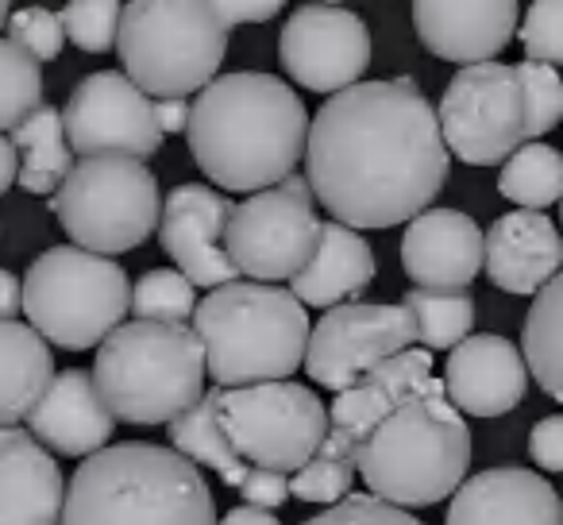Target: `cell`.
Segmentation results:
<instances>
[{
  "label": "cell",
  "mask_w": 563,
  "mask_h": 525,
  "mask_svg": "<svg viewBox=\"0 0 563 525\" xmlns=\"http://www.w3.org/2000/svg\"><path fill=\"white\" fill-rule=\"evenodd\" d=\"M306 182L347 228H394L424 212L448 182L437 109L413 78L355 81L309 120Z\"/></svg>",
  "instance_id": "cell-1"
},
{
  "label": "cell",
  "mask_w": 563,
  "mask_h": 525,
  "mask_svg": "<svg viewBox=\"0 0 563 525\" xmlns=\"http://www.w3.org/2000/svg\"><path fill=\"white\" fill-rule=\"evenodd\" d=\"M189 155L228 194H258L290 178L306 155L309 112L274 74L212 78L189 105Z\"/></svg>",
  "instance_id": "cell-2"
},
{
  "label": "cell",
  "mask_w": 563,
  "mask_h": 525,
  "mask_svg": "<svg viewBox=\"0 0 563 525\" xmlns=\"http://www.w3.org/2000/svg\"><path fill=\"white\" fill-rule=\"evenodd\" d=\"M58 525H217V502L174 448L104 445L66 483Z\"/></svg>",
  "instance_id": "cell-3"
},
{
  "label": "cell",
  "mask_w": 563,
  "mask_h": 525,
  "mask_svg": "<svg viewBox=\"0 0 563 525\" xmlns=\"http://www.w3.org/2000/svg\"><path fill=\"white\" fill-rule=\"evenodd\" d=\"M471 429L448 402L444 379L383 417L355 452V475L390 506H437L467 479Z\"/></svg>",
  "instance_id": "cell-4"
},
{
  "label": "cell",
  "mask_w": 563,
  "mask_h": 525,
  "mask_svg": "<svg viewBox=\"0 0 563 525\" xmlns=\"http://www.w3.org/2000/svg\"><path fill=\"white\" fill-rule=\"evenodd\" d=\"M309 329L306 306L290 291L266 283L217 286L194 309L205 375L220 391L290 379L306 363Z\"/></svg>",
  "instance_id": "cell-5"
},
{
  "label": "cell",
  "mask_w": 563,
  "mask_h": 525,
  "mask_svg": "<svg viewBox=\"0 0 563 525\" xmlns=\"http://www.w3.org/2000/svg\"><path fill=\"white\" fill-rule=\"evenodd\" d=\"M93 383L117 422L166 425L205 398V348L186 325L128 321L97 344Z\"/></svg>",
  "instance_id": "cell-6"
},
{
  "label": "cell",
  "mask_w": 563,
  "mask_h": 525,
  "mask_svg": "<svg viewBox=\"0 0 563 525\" xmlns=\"http://www.w3.org/2000/svg\"><path fill=\"white\" fill-rule=\"evenodd\" d=\"M232 28L209 0H128L120 12L117 55L128 81L147 97L201 94L228 55Z\"/></svg>",
  "instance_id": "cell-7"
},
{
  "label": "cell",
  "mask_w": 563,
  "mask_h": 525,
  "mask_svg": "<svg viewBox=\"0 0 563 525\" xmlns=\"http://www.w3.org/2000/svg\"><path fill=\"white\" fill-rule=\"evenodd\" d=\"M132 309V283L109 255L86 248H47L24 278V314L47 344L66 352L97 348Z\"/></svg>",
  "instance_id": "cell-8"
},
{
  "label": "cell",
  "mask_w": 563,
  "mask_h": 525,
  "mask_svg": "<svg viewBox=\"0 0 563 525\" xmlns=\"http://www.w3.org/2000/svg\"><path fill=\"white\" fill-rule=\"evenodd\" d=\"M51 212L74 248L93 255H120L147 240L163 217L158 178L147 163L128 155H93L74 163L51 197Z\"/></svg>",
  "instance_id": "cell-9"
},
{
  "label": "cell",
  "mask_w": 563,
  "mask_h": 525,
  "mask_svg": "<svg viewBox=\"0 0 563 525\" xmlns=\"http://www.w3.org/2000/svg\"><path fill=\"white\" fill-rule=\"evenodd\" d=\"M220 422L243 463L266 471H298L313 460L329 433V406L313 386L290 383H251L220 391Z\"/></svg>",
  "instance_id": "cell-10"
},
{
  "label": "cell",
  "mask_w": 563,
  "mask_h": 525,
  "mask_svg": "<svg viewBox=\"0 0 563 525\" xmlns=\"http://www.w3.org/2000/svg\"><path fill=\"white\" fill-rule=\"evenodd\" d=\"M317 236L321 220L313 189L301 174H290L235 205L224 228V251L251 283H286L313 259Z\"/></svg>",
  "instance_id": "cell-11"
},
{
  "label": "cell",
  "mask_w": 563,
  "mask_h": 525,
  "mask_svg": "<svg viewBox=\"0 0 563 525\" xmlns=\"http://www.w3.org/2000/svg\"><path fill=\"white\" fill-rule=\"evenodd\" d=\"M444 147L467 166H498L525 143V97L514 66H463L440 97Z\"/></svg>",
  "instance_id": "cell-12"
},
{
  "label": "cell",
  "mask_w": 563,
  "mask_h": 525,
  "mask_svg": "<svg viewBox=\"0 0 563 525\" xmlns=\"http://www.w3.org/2000/svg\"><path fill=\"white\" fill-rule=\"evenodd\" d=\"M63 132L81 158L128 155L143 163L163 147L155 101L120 70H97L74 86L63 109Z\"/></svg>",
  "instance_id": "cell-13"
},
{
  "label": "cell",
  "mask_w": 563,
  "mask_h": 525,
  "mask_svg": "<svg viewBox=\"0 0 563 525\" xmlns=\"http://www.w3.org/2000/svg\"><path fill=\"white\" fill-rule=\"evenodd\" d=\"M413 321L401 306H367L347 302L332 306L309 329L306 371L324 391H347L383 360L413 348Z\"/></svg>",
  "instance_id": "cell-14"
},
{
  "label": "cell",
  "mask_w": 563,
  "mask_h": 525,
  "mask_svg": "<svg viewBox=\"0 0 563 525\" xmlns=\"http://www.w3.org/2000/svg\"><path fill=\"white\" fill-rule=\"evenodd\" d=\"M278 63L290 81L313 94H340L371 66V32L363 17L340 4H301L278 35Z\"/></svg>",
  "instance_id": "cell-15"
},
{
  "label": "cell",
  "mask_w": 563,
  "mask_h": 525,
  "mask_svg": "<svg viewBox=\"0 0 563 525\" xmlns=\"http://www.w3.org/2000/svg\"><path fill=\"white\" fill-rule=\"evenodd\" d=\"M432 383H437V375H432V352H424V348H406V352L383 360L360 383H352L347 391L336 394V402L329 406V433H324L317 452L329 456V460L355 463V452L367 440V433L390 409H398L401 402L421 394Z\"/></svg>",
  "instance_id": "cell-16"
},
{
  "label": "cell",
  "mask_w": 563,
  "mask_h": 525,
  "mask_svg": "<svg viewBox=\"0 0 563 525\" xmlns=\"http://www.w3.org/2000/svg\"><path fill=\"white\" fill-rule=\"evenodd\" d=\"M232 209L235 205L224 194L197 186V182H186L166 194L163 217H158V243L194 286L217 291L240 275L224 251V228Z\"/></svg>",
  "instance_id": "cell-17"
},
{
  "label": "cell",
  "mask_w": 563,
  "mask_h": 525,
  "mask_svg": "<svg viewBox=\"0 0 563 525\" xmlns=\"http://www.w3.org/2000/svg\"><path fill=\"white\" fill-rule=\"evenodd\" d=\"M413 28L444 63H494L517 32V0H413Z\"/></svg>",
  "instance_id": "cell-18"
},
{
  "label": "cell",
  "mask_w": 563,
  "mask_h": 525,
  "mask_svg": "<svg viewBox=\"0 0 563 525\" xmlns=\"http://www.w3.org/2000/svg\"><path fill=\"white\" fill-rule=\"evenodd\" d=\"M401 267L421 291H467L483 271V228L460 209H424L401 236Z\"/></svg>",
  "instance_id": "cell-19"
},
{
  "label": "cell",
  "mask_w": 563,
  "mask_h": 525,
  "mask_svg": "<svg viewBox=\"0 0 563 525\" xmlns=\"http://www.w3.org/2000/svg\"><path fill=\"white\" fill-rule=\"evenodd\" d=\"M529 391L525 356L506 337L478 332L452 348L444 368V394L467 417H501L521 406Z\"/></svg>",
  "instance_id": "cell-20"
},
{
  "label": "cell",
  "mask_w": 563,
  "mask_h": 525,
  "mask_svg": "<svg viewBox=\"0 0 563 525\" xmlns=\"http://www.w3.org/2000/svg\"><path fill=\"white\" fill-rule=\"evenodd\" d=\"M483 271L506 294H540L563 271V236L544 212H506L483 232Z\"/></svg>",
  "instance_id": "cell-21"
},
{
  "label": "cell",
  "mask_w": 563,
  "mask_h": 525,
  "mask_svg": "<svg viewBox=\"0 0 563 525\" xmlns=\"http://www.w3.org/2000/svg\"><path fill=\"white\" fill-rule=\"evenodd\" d=\"M448 525H563V502L537 471L490 468L455 486Z\"/></svg>",
  "instance_id": "cell-22"
},
{
  "label": "cell",
  "mask_w": 563,
  "mask_h": 525,
  "mask_svg": "<svg viewBox=\"0 0 563 525\" xmlns=\"http://www.w3.org/2000/svg\"><path fill=\"white\" fill-rule=\"evenodd\" d=\"M32 437L40 440L47 452L58 456H93L112 440L117 417L97 394V383L89 371L70 368L58 371L43 398L27 414Z\"/></svg>",
  "instance_id": "cell-23"
},
{
  "label": "cell",
  "mask_w": 563,
  "mask_h": 525,
  "mask_svg": "<svg viewBox=\"0 0 563 525\" xmlns=\"http://www.w3.org/2000/svg\"><path fill=\"white\" fill-rule=\"evenodd\" d=\"M375 283V251L355 228L340 220H321L313 259L290 278V294L301 306L332 309L347 298H360Z\"/></svg>",
  "instance_id": "cell-24"
},
{
  "label": "cell",
  "mask_w": 563,
  "mask_h": 525,
  "mask_svg": "<svg viewBox=\"0 0 563 525\" xmlns=\"http://www.w3.org/2000/svg\"><path fill=\"white\" fill-rule=\"evenodd\" d=\"M66 483L55 456L16 429L0 448V525H58Z\"/></svg>",
  "instance_id": "cell-25"
},
{
  "label": "cell",
  "mask_w": 563,
  "mask_h": 525,
  "mask_svg": "<svg viewBox=\"0 0 563 525\" xmlns=\"http://www.w3.org/2000/svg\"><path fill=\"white\" fill-rule=\"evenodd\" d=\"M55 379L47 340L24 321H0V425H16L32 414Z\"/></svg>",
  "instance_id": "cell-26"
},
{
  "label": "cell",
  "mask_w": 563,
  "mask_h": 525,
  "mask_svg": "<svg viewBox=\"0 0 563 525\" xmlns=\"http://www.w3.org/2000/svg\"><path fill=\"white\" fill-rule=\"evenodd\" d=\"M12 147L20 155L16 182L27 194H55L74 171V151L63 132V112L55 105H40L20 128H12Z\"/></svg>",
  "instance_id": "cell-27"
},
{
  "label": "cell",
  "mask_w": 563,
  "mask_h": 525,
  "mask_svg": "<svg viewBox=\"0 0 563 525\" xmlns=\"http://www.w3.org/2000/svg\"><path fill=\"white\" fill-rule=\"evenodd\" d=\"M170 440H174V452H181L189 463H197V468L217 471L228 486H240L243 475H247V463H243V456L232 448L224 422H220L217 391L205 394V398L197 402V406H189L181 417H174Z\"/></svg>",
  "instance_id": "cell-28"
},
{
  "label": "cell",
  "mask_w": 563,
  "mask_h": 525,
  "mask_svg": "<svg viewBox=\"0 0 563 525\" xmlns=\"http://www.w3.org/2000/svg\"><path fill=\"white\" fill-rule=\"evenodd\" d=\"M525 368L548 398L563 402V271L532 298L521 329Z\"/></svg>",
  "instance_id": "cell-29"
},
{
  "label": "cell",
  "mask_w": 563,
  "mask_h": 525,
  "mask_svg": "<svg viewBox=\"0 0 563 525\" xmlns=\"http://www.w3.org/2000/svg\"><path fill=\"white\" fill-rule=\"evenodd\" d=\"M401 309L413 321V337L424 344V352H444L475 329V298L467 291H413L401 298Z\"/></svg>",
  "instance_id": "cell-30"
},
{
  "label": "cell",
  "mask_w": 563,
  "mask_h": 525,
  "mask_svg": "<svg viewBox=\"0 0 563 525\" xmlns=\"http://www.w3.org/2000/svg\"><path fill=\"white\" fill-rule=\"evenodd\" d=\"M498 194L521 209L544 212L548 205L563 201V155L548 143H521L501 163Z\"/></svg>",
  "instance_id": "cell-31"
},
{
  "label": "cell",
  "mask_w": 563,
  "mask_h": 525,
  "mask_svg": "<svg viewBox=\"0 0 563 525\" xmlns=\"http://www.w3.org/2000/svg\"><path fill=\"white\" fill-rule=\"evenodd\" d=\"M43 105V63L0 40V132L20 128Z\"/></svg>",
  "instance_id": "cell-32"
},
{
  "label": "cell",
  "mask_w": 563,
  "mask_h": 525,
  "mask_svg": "<svg viewBox=\"0 0 563 525\" xmlns=\"http://www.w3.org/2000/svg\"><path fill=\"white\" fill-rule=\"evenodd\" d=\"M197 309V286L181 271H147L132 286V314L135 321H163V325H186Z\"/></svg>",
  "instance_id": "cell-33"
},
{
  "label": "cell",
  "mask_w": 563,
  "mask_h": 525,
  "mask_svg": "<svg viewBox=\"0 0 563 525\" xmlns=\"http://www.w3.org/2000/svg\"><path fill=\"white\" fill-rule=\"evenodd\" d=\"M514 70L525 97V143H537L563 120V78L555 74V66L529 63V58Z\"/></svg>",
  "instance_id": "cell-34"
},
{
  "label": "cell",
  "mask_w": 563,
  "mask_h": 525,
  "mask_svg": "<svg viewBox=\"0 0 563 525\" xmlns=\"http://www.w3.org/2000/svg\"><path fill=\"white\" fill-rule=\"evenodd\" d=\"M120 12H124L120 0H66L58 20L74 47L86 55H104V51H117Z\"/></svg>",
  "instance_id": "cell-35"
},
{
  "label": "cell",
  "mask_w": 563,
  "mask_h": 525,
  "mask_svg": "<svg viewBox=\"0 0 563 525\" xmlns=\"http://www.w3.org/2000/svg\"><path fill=\"white\" fill-rule=\"evenodd\" d=\"M352 479H355V463L344 460H329V456L313 452V460L306 468L294 471L290 479V494L298 502H317V506H336L352 494Z\"/></svg>",
  "instance_id": "cell-36"
},
{
  "label": "cell",
  "mask_w": 563,
  "mask_h": 525,
  "mask_svg": "<svg viewBox=\"0 0 563 525\" xmlns=\"http://www.w3.org/2000/svg\"><path fill=\"white\" fill-rule=\"evenodd\" d=\"M517 35L529 63L563 66V0H532Z\"/></svg>",
  "instance_id": "cell-37"
},
{
  "label": "cell",
  "mask_w": 563,
  "mask_h": 525,
  "mask_svg": "<svg viewBox=\"0 0 563 525\" xmlns=\"http://www.w3.org/2000/svg\"><path fill=\"white\" fill-rule=\"evenodd\" d=\"M9 40L16 47H24L32 58L40 63H51V58L63 55V43H66V32H63V20L58 12L51 9H20L9 17Z\"/></svg>",
  "instance_id": "cell-38"
},
{
  "label": "cell",
  "mask_w": 563,
  "mask_h": 525,
  "mask_svg": "<svg viewBox=\"0 0 563 525\" xmlns=\"http://www.w3.org/2000/svg\"><path fill=\"white\" fill-rule=\"evenodd\" d=\"M301 525H424V522H417L409 510L375 499V494H347L344 502L324 506L321 514Z\"/></svg>",
  "instance_id": "cell-39"
},
{
  "label": "cell",
  "mask_w": 563,
  "mask_h": 525,
  "mask_svg": "<svg viewBox=\"0 0 563 525\" xmlns=\"http://www.w3.org/2000/svg\"><path fill=\"white\" fill-rule=\"evenodd\" d=\"M240 494L247 506L274 510L290 499V475L266 471V468H247V475H243V483H240Z\"/></svg>",
  "instance_id": "cell-40"
},
{
  "label": "cell",
  "mask_w": 563,
  "mask_h": 525,
  "mask_svg": "<svg viewBox=\"0 0 563 525\" xmlns=\"http://www.w3.org/2000/svg\"><path fill=\"white\" fill-rule=\"evenodd\" d=\"M529 456L540 471H563V414H552L532 425Z\"/></svg>",
  "instance_id": "cell-41"
},
{
  "label": "cell",
  "mask_w": 563,
  "mask_h": 525,
  "mask_svg": "<svg viewBox=\"0 0 563 525\" xmlns=\"http://www.w3.org/2000/svg\"><path fill=\"white\" fill-rule=\"evenodd\" d=\"M217 17L224 20L228 28L232 24H266L274 20L282 9H286V0H209Z\"/></svg>",
  "instance_id": "cell-42"
},
{
  "label": "cell",
  "mask_w": 563,
  "mask_h": 525,
  "mask_svg": "<svg viewBox=\"0 0 563 525\" xmlns=\"http://www.w3.org/2000/svg\"><path fill=\"white\" fill-rule=\"evenodd\" d=\"M155 120L163 135H178L189 124V101L186 97H170V101H155Z\"/></svg>",
  "instance_id": "cell-43"
},
{
  "label": "cell",
  "mask_w": 563,
  "mask_h": 525,
  "mask_svg": "<svg viewBox=\"0 0 563 525\" xmlns=\"http://www.w3.org/2000/svg\"><path fill=\"white\" fill-rule=\"evenodd\" d=\"M24 309V283L12 271H0V321H16Z\"/></svg>",
  "instance_id": "cell-44"
},
{
  "label": "cell",
  "mask_w": 563,
  "mask_h": 525,
  "mask_svg": "<svg viewBox=\"0 0 563 525\" xmlns=\"http://www.w3.org/2000/svg\"><path fill=\"white\" fill-rule=\"evenodd\" d=\"M217 525H282V522L271 514V510H258V506H235V510H228V514L220 517Z\"/></svg>",
  "instance_id": "cell-45"
},
{
  "label": "cell",
  "mask_w": 563,
  "mask_h": 525,
  "mask_svg": "<svg viewBox=\"0 0 563 525\" xmlns=\"http://www.w3.org/2000/svg\"><path fill=\"white\" fill-rule=\"evenodd\" d=\"M16 174H20V155H16V147H12V140L0 135V194H9Z\"/></svg>",
  "instance_id": "cell-46"
},
{
  "label": "cell",
  "mask_w": 563,
  "mask_h": 525,
  "mask_svg": "<svg viewBox=\"0 0 563 525\" xmlns=\"http://www.w3.org/2000/svg\"><path fill=\"white\" fill-rule=\"evenodd\" d=\"M12 17V0H0V24H9Z\"/></svg>",
  "instance_id": "cell-47"
},
{
  "label": "cell",
  "mask_w": 563,
  "mask_h": 525,
  "mask_svg": "<svg viewBox=\"0 0 563 525\" xmlns=\"http://www.w3.org/2000/svg\"><path fill=\"white\" fill-rule=\"evenodd\" d=\"M321 4H340V0H321Z\"/></svg>",
  "instance_id": "cell-48"
},
{
  "label": "cell",
  "mask_w": 563,
  "mask_h": 525,
  "mask_svg": "<svg viewBox=\"0 0 563 525\" xmlns=\"http://www.w3.org/2000/svg\"><path fill=\"white\" fill-rule=\"evenodd\" d=\"M560 212H563V201H560Z\"/></svg>",
  "instance_id": "cell-49"
}]
</instances>
